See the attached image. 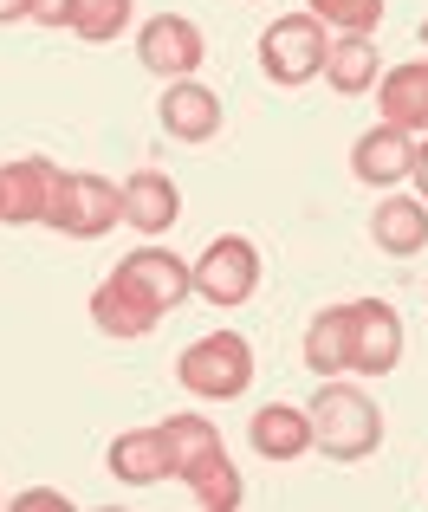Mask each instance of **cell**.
Returning a JSON list of instances; mask_svg holds the SVG:
<instances>
[{
  "instance_id": "cb8c5ba5",
  "label": "cell",
  "mask_w": 428,
  "mask_h": 512,
  "mask_svg": "<svg viewBox=\"0 0 428 512\" xmlns=\"http://www.w3.org/2000/svg\"><path fill=\"white\" fill-rule=\"evenodd\" d=\"M33 13V0H0V26H13V20H26Z\"/></svg>"
},
{
  "instance_id": "6da1fadb",
  "label": "cell",
  "mask_w": 428,
  "mask_h": 512,
  "mask_svg": "<svg viewBox=\"0 0 428 512\" xmlns=\"http://www.w3.org/2000/svg\"><path fill=\"white\" fill-rule=\"evenodd\" d=\"M195 292L189 260H176L169 247H137L117 260V273L91 292V325L104 338H150L156 318H169Z\"/></svg>"
},
{
  "instance_id": "d6986e66",
  "label": "cell",
  "mask_w": 428,
  "mask_h": 512,
  "mask_svg": "<svg viewBox=\"0 0 428 512\" xmlns=\"http://www.w3.org/2000/svg\"><path fill=\"white\" fill-rule=\"evenodd\" d=\"M305 370L312 376L351 370V305H325V312L305 325Z\"/></svg>"
},
{
  "instance_id": "7a4b0ae2",
  "label": "cell",
  "mask_w": 428,
  "mask_h": 512,
  "mask_svg": "<svg viewBox=\"0 0 428 512\" xmlns=\"http://www.w3.org/2000/svg\"><path fill=\"white\" fill-rule=\"evenodd\" d=\"M163 435H169V474L189 480V493L208 512H234L240 500H247L234 461H227V441L214 435V422H202V415H169Z\"/></svg>"
},
{
  "instance_id": "ba28073f",
  "label": "cell",
  "mask_w": 428,
  "mask_h": 512,
  "mask_svg": "<svg viewBox=\"0 0 428 512\" xmlns=\"http://www.w3.org/2000/svg\"><path fill=\"white\" fill-rule=\"evenodd\" d=\"M403 363V318L390 299H351V370L390 376Z\"/></svg>"
},
{
  "instance_id": "30bf717a",
  "label": "cell",
  "mask_w": 428,
  "mask_h": 512,
  "mask_svg": "<svg viewBox=\"0 0 428 512\" xmlns=\"http://www.w3.org/2000/svg\"><path fill=\"white\" fill-rule=\"evenodd\" d=\"M409 163H416V137L396 130V124H377L351 143V175L370 182V188H396L409 175Z\"/></svg>"
},
{
  "instance_id": "603a6c76",
  "label": "cell",
  "mask_w": 428,
  "mask_h": 512,
  "mask_svg": "<svg viewBox=\"0 0 428 512\" xmlns=\"http://www.w3.org/2000/svg\"><path fill=\"white\" fill-rule=\"evenodd\" d=\"M409 175H416V195L428 201V143H422V150H416V163H409Z\"/></svg>"
},
{
  "instance_id": "e0dca14e",
  "label": "cell",
  "mask_w": 428,
  "mask_h": 512,
  "mask_svg": "<svg viewBox=\"0 0 428 512\" xmlns=\"http://www.w3.org/2000/svg\"><path fill=\"white\" fill-rule=\"evenodd\" d=\"M104 467H111L124 487H150V480H163V474H169V435H163V422L117 435L111 454H104Z\"/></svg>"
},
{
  "instance_id": "4fadbf2b",
  "label": "cell",
  "mask_w": 428,
  "mask_h": 512,
  "mask_svg": "<svg viewBox=\"0 0 428 512\" xmlns=\"http://www.w3.org/2000/svg\"><path fill=\"white\" fill-rule=\"evenodd\" d=\"M163 130L176 143H208V137H221V98H214L208 85H195V78H176V85L163 91Z\"/></svg>"
},
{
  "instance_id": "7c38bea8",
  "label": "cell",
  "mask_w": 428,
  "mask_h": 512,
  "mask_svg": "<svg viewBox=\"0 0 428 512\" xmlns=\"http://www.w3.org/2000/svg\"><path fill=\"white\" fill-rule=\"evenodd\" d=\"M377 111H383V124L428 137V59H403L396 72L377 78Z\"/></svg>"
},
{
  "instance_id": "277c9868",
  "label": "cell",
  "mask_w": 428,
  "mask_h": 512,
  "mask_svg": "<svg viewBox=\"0 0 428 512\" xmlns=\"http://www.w3.org/2000/svg\"><path fill=\"white\" fill-rule=\"evenodd\" d=\"M176 376H182V389L202 396V402H234V396H247V383H253V344L240 338V331H208V338H195L176 357Z\"/></svg>"
},
{
  "instance_id": "52a82bcc",
  "label": "cell",
  "mask_w": 428,
  "mask_h": 512,
  "mask_svg": "<svg viewBox=\"0 0 428 512\" xmlns=\"http://www.w3.org/2000/svg\"><path fill=\"white\" fill-rule=\"evenodd\" d=\"M189 273H195V292L208 305L234 312V305H247L260 292V247L247 234H221L202 247V260H189Z\"/></svg>"
},
{
  "instance_id": "2e32d148",
  "label": "cell",
  "mask_w": 428,
  "mask_h": 512,
  "mask_svg": "<svg viewBox=\"0 0 428 512\" xmlns=\"http://www.w3.org/2000/svg\"><path fill=\"white\" fill-rule=\"evenodd\" d=\"M247 441H253L260 461H299V454L312 448V415L292 409V402H266V409L253 415Z\"/></svg>"
},
{
  "instance_id": "5bb4252c",
  "label": "cell",
  "mask_w": 428,
  "mask_h": 512,
  "mask_svg": "<svg viewBox=\"0 0 428 512\" xmlns=\"http://www.w3.org/2000/svg\"><path fill=\"white\" fill-rule=\"evenodd\" d=\"M124 221L137 227V234H169V227L182 221V188L169 182L163 169H137L124 182Z\"/></svg>"
},
{
  "instance_id": "5b68a950",
  "label": "cell",
  "mask_w": 428,
  "mask_h": 512,
  "mask_svg": "<svg viewBox=\"0 0 428 512\" xmlns=\"http://www.w3.org/2000/svg\"><path fill=\"white\" fill-rule=\"evenodd\" d=\"M117 221H124V188L104 182V175L59 169L52 201H46V221L39 227H52V234H65V240H98V234H111Z\"/></svg>"
},
{
  "instance_id": "8992f818",
  "label": "cell",
  "mask_w": 428,
  "mask_h": 512,
  "mask_svg": "<svg viewBox=\"0 0 428 512\" xmlns=\"http://www.w3.org/2000/svg\"><path fill=\"white\" fill-rule=\"evenodd\" d=\"M331 59V26L318 13H279L273 26L260 33V72L273 85H312Z\"/></svg>"
},
{
  "instance_id": "ffe728a7",
  "label": "cell",
  "mask_w": 428,
  "mask_h": 512,
  "mask_svg": "<svg viewBox=\"0 0 428 512\" xmlns=\"http://www.w3.org/2000/svg\"><path fill=\"white\" fill-rule=\"evenodd\" d=\"M130 13H137V0H85L78 20H72V33L85 39V46H111V39L130 26Z\"/></svg>"
},
{
  "instance_id": "7402d4cb",
  "label": "cell",
  "mask_w": 428,
  "mask_h": 512,
  "mask_svg": "<svg viewBox=\"0 0 428 512\" xmlns=\"http://www.w3.org/2000/svg\"><path fill=\"white\" fill-rule=\"evenodd\" d=\"M78 7H85V0H33V13H26V20H39V26H72Z\"/></svg>"
},
{
  "instance_id": "8fae6325",
  "label": "cell",
  "mask_w": 428,
  "mask_h": 512,
  "mask_svg": "<svg viewBox=\"0 0 428 512\" xmlns=\"http://www.w3.org/2000/svg\"><path fill=\"white\" fill-rule=\"evenodd\" d=\"M52 182H59V169H52L46 156H20V163H7V169H0V221H7V227L46 221Z\"/></svg>"
},
{
  "instance_id": "44dd1931",
  "label": "cell",
  "mask_w": 428,
  "mask_h": 512,
  "mask_svg": "<svg viewBox=\"0 0 428 512\" xmlns=\"http://www.w3.org/2000/svg\"><path fill=\"white\" fill-rule=\"evenodd\" d=\"M305 13H318L338 33H377L383 26V0H305Z\"/></svg>"
},
{
  "instance_id": "d4e9b609",
  "label": "cell",
  "mask_w": 428,
  "mask_h": 512,
  "mask_svg": "<svg viewBox=\"0 0 428 512\" xmlns=\"http://www.w3.org/2000/svg\"><path fill=\"white\" fill-rule=\"evenodd\" d=\"M422 46H428V20H422Z\"/></svg>"
},
{
  "instance_id": "9c48e42d",
  "label": "cell",
  "mask_w": 428,
  "mask_h": 512,
  "mask_svg": "<svg viewBox=\"0 0 428 512\" xmlns=\"http://www.w3.org/2000/svg\"><path fill=\"white\" fill-rule=\"evenodd\" d=\"M137 59L150 65L156 78H195V65L208 59L202 26L182 20V13H156V20H143V33H137Z\"/></svg>"
},
{
  "instance_id": "ac0fdd59",
  "label": "cell",
  "mask_w": 428,
  "mask_h": 512,
  "mask_svg": "<svg viewBox=\"0 0 428 512\" xmlns=\"http://www.w3.org/2000/svg\"><path fill=\"white\" fill-rule=\"evenodd\" d=\"M377 78H383L377 33H338V39H331V59H325V85H331V91H344V98H364Z\"/></svg>"
},
{
  "instance_id": "3957f363",
  "label": "cell",
  "mask_w": 428,
  "mask_h": 512,
  "mask_svg": "<svg viewBox=\"0 0 428 512\" xmlns=\"http://www.w3.org/2000/svg\"><path fill=\"white\" fill-rule=\"evenodd\" d=\"M305 415H312V448L331 461H370L383 448V409L357 383H325L305 402Z\"/></svg>"
},
{
  "instance_id": "9a60e30c",
  "label": "cell",
  "mask_w": 428,
  "mask_h": 512,
  "mask_svg": "<svg viewBox=\"0 0 428 512\" xmlns=\"http://www.w3.org/2000/svg\"><path fill=\"white\" fill-rule=\"evenodd\" d=\"M370 240H377L383 253H396V260L422 253L428 247V201L422 195H383L377 208H370Z\"/></svg>"
}]
</instances>
